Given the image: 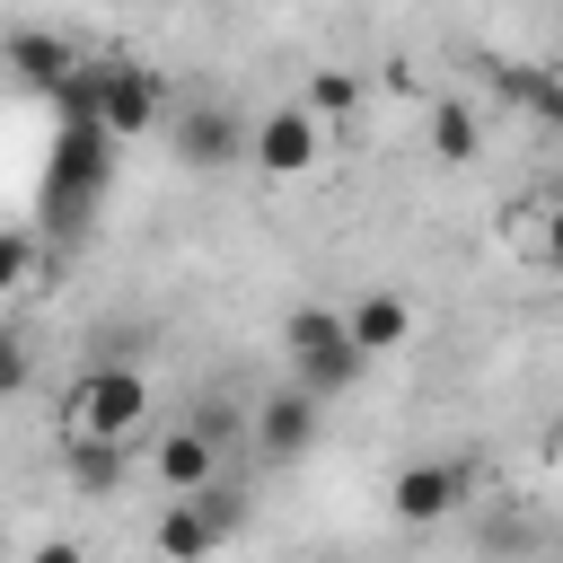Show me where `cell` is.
<instances>
[{"label":"cell","instance_id":"6da1fadb","mask_svg":"<svg viewBox=\"0 0 563 563\" xmlns=\"http://www.w3.org/2000/svg\"><path fill=\"white\" fill-rule=\"evenodd\" d=\"M62 431H88V440H132L150 431V378L123 369V361H88L62 396Z\"/></svg>","mask_w":563,"mask_h":563},{"label":"cell","instance_id":"7a4b0ae2","mask_svg":"<svg viewBox=\"0 0 563 563\" xmlns=\"http://www.w3.org/2000/svg\"><path fill=\"white\" fill-rule=\"evenodd\" d=\"M106 167H114V132L97 114H62V150H53V211L79 220L97 194H106Z\"/></svg>","mask_w":563,"mask_h":563},{"label":"cell","instance_id":"3957f363","mask_svg":"<svg viewBox=\"0 0 563 563\" xmlns=\"http://www.w3.org/2000/svg\"><path fill=\"white\" fill-rule=\"evenodd\" d=\"M97 123L114 132V141H141V132H158L167 123V79L150 70V62H97Z\"/></svg>","mask_w":563,"mask_h":563},{"label":"cell","instance_id":"277c9868","mask_svg":"<svg viewBox=\"0 0 563 563\" xmlns=\"http://www.w3.org/2000/svg\"><path fill=\"white\" fill-rule=\"evenodd\" d=\"M466 493H475V466H457V457H413V466H396L387 510H396L405 528H431V519L466 510Z\"/></svg>","mask_w":563,"mask_h":563},{"label":"cell","instance_id":"5b68a950","mask_svg":"<svg viewBox=\"0 0 563 563\" xmlns=\"http://www.w3.org/2000/svg\"><path fill=\"white\" fill-rule=\"evenodd\" d=\"M246 158H255L264 176H308V167L325 158V123H317L308 106H273V114L246 123Z\"/></svg>","mask_w":563,"mask_h":563},{"label":"cell","instance_id":"8992f818","mask_svg":"<svg viewBox=\"0 0 563 563\" xmlns=\"http://www.w3.org/2000/svg\"><path fill=\"white\" fill-rule=\"evenodd\" d=\"M150 475H158V493H202V484L220 475V440H211L202 422H167V431L150 440Z\"/></svg>","mask_w":563,"mask_h":563},{"label":"cell","instance_id":"52a82bcc","mask_svg":"<svg viewBox=\"0 0 563 563\" xmlns=\"http://www.w3.org/2000/svg\"><path fill=\"white\" fill-rule=\"evenodd\" d=\"M167 132H176L185 167H238L246 158V114H229V106H185Z\"/></svg>","mask_w":563,"mask_h":563},{"label":"cell","instance_id":"ba28073f","mask_svg":"<svg viewBox=\"0 0 563 563\" xmlns=\"http://www.w3.org/2000/svg\"><path fill=\"white\" fill-rule=\"evenodd\" d=\"M493 97H501L519 123L563 132V70H545V62H493Z\"/></svg>","mask_w":563,"mask_h":563},{"label":"cell","instance_id":"9c48e42d","mask_svg":"<svg viewBox=\"0 0 563 563\" xmlns=\"http://www.w3.org/2000/svg\"><path fill=\"white\" fill-rule=\"evenodd\" d=\"M0 70L53 97V88L79 70V53H70V35H53V26H18V35H0Z\"/></svg>","mask_w":563,"mask_h":563},{"label":"cell","instance_id":"30bf717a","mask_svg":"<svg viewBox=\"0 0 563 563\" xmlns=\"http://www.w3.org/2000/svg\"><path fill=\"white\" fill-rule=\"evenodd\" d=\"M343 334H352V352H361V361H387V352H405V343H413V308H405L396 290H361V299L343 308Z\"/></svg>","mask_w":563,"mask_h":563},{"label":"cell","instance_id":"8fae6325","mask_svg":"<svg viewBox=\"0 0 563 563\" xmlns=\"http://www.w3.org/2000/svg\"><path fill=\"white\" fill-rule=\"evenodd\" d=\"M62 475H70V493L114 501V493H123V475H132V440H88V431H62Z\"/></svg>","mask_w":563,"mask_h":563},{"label":"cell","instance_id":"7c38bea8","mask_svg":"<svg viewBox=\"0 0 563 563\" xmlns=\"http://www.w3.org/2000/svg\"><path fill=\"white\" fill-rule=\"evenodd\" d=\"M220 545H229V537L202 519V501H194V493H167V510L150 519V554H158V563H211Z\"/></svg>","mask_w":563,"mask_h":563},{"label":"cell","instance_id":"4fadbf2b","mask_svg":"<svg viewBox=\"0 0 563 563\" xmlns=\"http://www.w3.org/2000/svg\"><path fill=\"white\" fill-rule=\"evenodd\" d=\"M317 413H325V405H317L299 378H290V387H273V396L255 405V440H264V457H299V449L317 440Z\"/></svg>","mask_w":563,"mask_h":563},{"label":"cell","instance_id":"5bb4252c","mask_svg":"<svg viewBox=\"0 0 563 563\" xmlns=\"http://www.w3.org/2000/svg\"><path fill=\"white\" fill-rule=\"evenodd\" d=\"M422 150H431L440 167H466V158L484 150V114H475L466 97H431V114H422Z\"/></svg>","mask_w":563,"mask_h":563},{"label":"cell","instance_id":"9a60e30c","mask_svg":"<svg viewBox=\"0 0 563 563\" xmlns=\"http://www.w3.org/2000/svg\"><path fill=\"white\" fill-rule=\"evenodd\" d=\"M361 369H369V361L352 352V334H343V343H325V352H308V361H290V378H299V387H308L317 405H325V396H343V387H352Z\"/></svg>","mask_w":563,"mask_h":563},{"label":"cell","instance_id":"2e32d148","mask_svg":"<svg viewBox=\"0 0 563 563\" xmlns=\"http://www.w3.org/2000/svg\"><path fill=\"white\" fill-rule=\"evenodd\" d=\"M299 106H308V114H317V123H325V141H334V132H343V123H352V114H361V70H317V79H308V97H299Z\"/></svg>","mask_w":563,"mask_h":563},{"label":"cell","instance_id":"e0dca14e","mask_svg":"<svg viewBox=\"0 0 563 563\" xmlns=\"http://www.w3.org/2000/svg\"><path fill=\"white\" fill-rule=\"evenodd\" d=\"M325 343H343V308H290V317H282V352H290V361H308V352H325Z\"/></svg>","mask_w":563,"mask_h":563},{"label":"cell","instance_id":"ac0fdd59","mask_svg":"<svg viewBox=\"0 0 563 563\" xmlns=\"http://www.w3.org/2000/svg\"><path fill=\"white\" fill-rule=\"evenodd\" d=\"M26 378H35V352H26V334H9V325H0V405H9V396H26Z\"/></svg>","mask_w":563,"mask_h":563},{"label":"cell","instance_id":"d6986e66","mask_svg":"<svg viewBox=\"0 0 563 563\" xmlns=\"http://www.w3.org/2000/svg\"><path fill=\"white\" fill-rule=\"evenodd\" d=\"M26 273H35V238L26 229H0V299L26 290Z\"/></svg>","mask_w":563,"mask_h":563},{"label":"cell","instance_id":"ffe728a7","mask_svg":"<svg viewBox=\"0 0 563 563\" xmlns=\"http://www.w3.org/2000/svg\"><path fill=\"white\" fill-rule=\"evenodd\" d=\"M26 563H88V554H79V545H70V537H44V545H35V554H26Z\"/></svg>","mask_w":563,"mask_h":563},{"label":"cell","instance_id":"44dd1931","mask_svg":"<svg viewBox=\"0 0 563 563\" xmlns=\"http://www.w3.org/2000/svg\"><path fill=\"white\" fill-rule=\"evenodd\" d=\"M545 255L563 264V202H545Z\"/></svg>","mask_w":563,"mask_h":563}]
</instances>
